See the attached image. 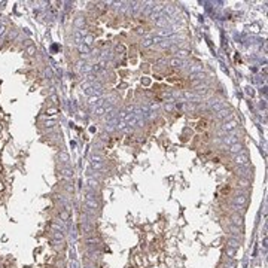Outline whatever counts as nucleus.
<instances>
[{"mask_svg":"<svg viewBox=\"0 0 268 268\" xmlns=\"http://www.w3.org/2000/svg\"><path fill=\"white\" fill-rule=\"evenodd\" d=\"M85 17H82V15H79L75 18V21H73V27L76 29V30H83V27H85Z\"/></svg>","mask_w":268,"mask_h":268,"instance_id":"8","label":"nucleus"},{"mask_svg":"<svg viewBox=\"0 0 268 268\" xmlns=\"http://www.w3.org/2000/svg\"><path fill=\"white\" fill-rule=\"evenodd\" d=\"M86 36V32L85 30H73V33H72V39H73V42H75V45H80V43H83V38Z\"/></svg>","mask_w":268,"mask_h":268,"instance_id":"4","label":"nucleus"},{"mask_svg":"<svg viewBox=\"0 0 268 268\" xmlns=\"http://www.w3.org/2000/svg\"><path fill=\"white\" fill-rule=\"evenodd\" d=\"M234 203H235L237 206H240V207H244V206L247 204V197H246L244 194H237L235 198H234Z\"/></svg>","mask_w":268,"mask_h":268,"instance_id":"9","label":"nucleus"},{"mask_svg":"<svg viewBox=\"0 0 268 268\" xmlns=\"http://www.w3.org/2000/svg\"><path fill=\"white\" fill-rule=\"evenodd\" d=\"M183 95H185V98H188V100H198V98H200L198 95L192 94V92H189V91H185V92H183Z\"/></svg>","mask_w":268,"mask_h":268,"instance_id":"30","label":"nucleus"},{"mask_svg":"<svg viewBox=\"0 0 268 268\" xmlns=\"http://www.w3.org/2000/svg\"><path fill=\"white\" fill-rule=\"evenodd\" d=\"M158 45H159V48H164V49H165V48H170V46H171V42H170L168 39H162Z\"/></svg>","mask_w":268,"mask_h":268,"instance_id":"28","label":"nucleus"},{"mask_svg":"<svg viewBox=\"0 0 268 268\" xmlns=\"http://www.w3.org/2000/svg\"><path fill=\"white\" fill-rule=\"evenodd\" d=\"M36 52H38V49H36L35 45H29V46L26 48V54H27V55H35Z\"/></svg>","mask_w":268,"mask_h":268,"instance_id":"25","label":"nucleus"},{"mask_svg":"<svg viewBox=\"0 0 268 268\" xmlns=\"http://www.w3.org/2000/svg\"><path fill=\"white\" fill-rule=\"evenodd\" d=\"M92 42H94V36H92V35H86V36L83 38V45H86V46H89V48H91Z\"/></svg>","mask_w":268,"mask_h":268,"instance_id":"24","label":"nucleus"},{"mask_svg":"<svg viewBox=\"0 0 268 268\" xmlns=\"http://www.w3.org/2000/svg\"><path fill=\"white\" fill-rule=\"evenodd\" d=\"M58 161H60L61 164H66V165H67V164H69V161H70L69 153L64 152V151H63V152H60V153H58Z\"/></svg>","mask_w":268,"mask_h":268,"instance_id":"14","label":"nucleus"},{"mask_svg":"<svg viewBox=\"0 0 268 268\" xmlns=\"http://www.w3.org/2000/svg\"><path fill=\"white\" fill-rule=\"evenodd\" d=\"M168 64H170L171 67H185L188 63H186V60H182V58L174 57V58H171V60L168 61Z\"/></svg>","mask_w":268,"mask_h":268,"instance_id":"7","label":"nucleus"},{"mask_svg":"<svg viewBox=\"0 0 268 268\" xmlns=\"http://www.w3.org/2000/svg\"><path fill=\"white\" fill-rule=\"evenodd\" d=\"M232 161H234V164L238 165V167H246V165H249V161H250V159H249L247 153L243 151V152H240L238 155H234V159H232Z\"/></svg>","mask_w":268,"mask_h":268,"instance_id":"1","label":"nucleus"},{"mask_svg":"<svg viewBox=\"0 0 268 268\" xmlns=\"http://www.w3.org/2000/svg\"><path fill=\"white\" fill-rule=\"evenodd\" d=\"M235 253H237V249H232L230 246H227V249H225V255L228 256V259H234L235 258Z\"/></svg>","mask_w":268,"mask_h":268,"instance_id":"20","label":"nucleus"},{"mask_svg":"<svg viewBox=\"0 0 268 268\" xmlns=\"http://www.w3.org/2000/svg\"><path fill=\"white\" fill-rule=\"evenodd\" d=\"M92 113L95 116H103L106 113V106H98V107H92Z\"/></svg>","mask_w":268,"mask_h":268,"instance_id":"18","label":"nucleus"},{"mask_svg":"<svg viewBox=\"0 0 268 268\" xmlns=\"http://www.w3.org/2000/svg\"><path fill=\"white\" fill-rule=\"evenodd\" d=\"M152 38H146V39H143V40H142V43H140V45H142V48H151V46H152Z\"/></svg>","mask_w":268,"mask_h":268,"instance_id":"26","label":"nucleus"},{"mask_svg":"<svg viewBox=\"0 0 268 268\" xmlns=\"http://www.w3.org/2000/svg\"><path fill=\"white\" fill-rule=\"evenodd\" d=\"M5 33H6V27L3 24H0V36H3Z\"/></svg>","mask_w":268,"mask_h":268,"instance_id":"37","label":"nucleus"},{"mask_svg":"<svg viewBox=\"0 0 268 268\" xmlns=\"http://www.w3.org/2000/svg\"><path fill=\"white\" fill-rule=\"evenodd\" d=\"M60 173H61L63 176H66V177H72V176H73V168H70V167H61V168H60Z\"/></svg>","mask_w":268,"mask_h":268,"instance_id":"17","label":"nucleus"},{"mask_svg":"<svg viewBox=\"0 0 268 268\" xmlns=\"http://www.w3.org/2000/svg\"><path fill=\"white\" fill-rule=\"evenodd\" d=\"M91 161H94V162H104V158L101 155H98V153H92L91 155Z\"/></svg>","mask_w":268,"mask_h":268,"instance_id":"27","label":"nucleus"},{"mask_svg":"<svg viewBox=\"0 0 268 268\" xmlns=\"http://www.w3.org/2000/svg\"><path fill=\"white\" fill-rule=\"evenodd\" d=\"M240 238H235V237H230L228 240H227V246H230L232 249H238L240 247Z\"/></svg>","mask_w":268,"mask_h":268,"instance_id":"12","label":"nucleus"},{"mask_svg":"<svg viewBox=\"0 0 268 268\" xmlns=\"http://www.w3.org/2000/svg\"><path fill=\"white\" fill-rule=\"evenodd\" d=\"M54 238L55 240H64V232L63 231H55L54 232Z\"/></svg>","mask_w":268,"mask_h":268,"instance_id":"31","label":"nucleus"},{"mask_svg":"<svg viewBox=\"0 0 268 268\" xmlns=\"http://www.w3.org/2000/svg\"><path fill=\"white\" fill-rule=\"evenodd\" d=\"M91 168L92 170H104V162H94V161H91Z\"/></svg>","mask_w":268,"mask_h":268,"instance_id":"23","label":"nucleus"},{"mask_svg":"<svg viewBox=\"0 0 268 268\" xmlns=\"http://www.w3.org/2000/svg\"><path fill=\"white\" fill-rule=\"evenodd\" d=\"M225 268H235V261L234 259H228L227 264H225Z\"/></svg>","mask_w":268,"mask_h":268,"instance_id":"36","label":"nucleus"},{"mask_svg":"<svg viewBox=\"0 0 268 268\" xmlns=\"http://www.w3.org/2000/svg\"><path fill=\"white\" fill-rule=\"evenodd\" d=\"M85 207L88 209V210H91V212H98V209H100V204H98V201L95 200V198H85Z\"/></svg>","mask_w":268,"mask_h":268,"instance_id":"5","label":"nucleus"},{"mask_svg":"<svg viewBox=\"0 0 268 268\" xmlns=\"http://www.w3.org/2000/svg\"><path fill=\"white\" fill-rule=\"evenodd\" d=\"M122 51H124V46H119V45H118V46H116V52H122Z\"/></svg>","mask_w":268,"mask_h":268,"instance_id":"40","label":"nucleus"},{"mask_svg":"<svg viewBox=\"0 0 268 268\" xmlns=\"http://www.w3.org/2000/svg\"><path fill=\"white\" fill-rule=\"evenodd\" d=\"M177 58H182V60H185L188 55H189V51H186V49H177Z\"/></svg>","mask_w":268,"mask_h":268,"instance_id":"22","label":"nucleus"},{"mask_svg":"<svg viewBox=\"0 0 268 268\" xmlns=\"http://www.w3.org/2000/svg\"><path fill=\"white\" fill-rule=\"evenodd\" d=\"M201 72H203V66H201L200 63H195V64H192L191 67H189V73H191V75L201 73Z\"/></svg>","mask_w":268,"mask_h":268,"instance_id":"15","label":"nucleus"},{"mask_svg":"<svg viewBox=\"0 0 268 268\" xmlns=\"http://www.w3.org/2000/svg\"><path fill=\"white\" fill-rule=\"evenodd\" d=\"M55 125H57V122H55L54 119H51V121H46V122H45V127H46V128H52V127H55Z\"/></svg>","mask_w":268,"mask_h":268,"instance_id":"34","label":"nucleus"},{"mask_svg":"<svg viewBox=\"0 0 268 268\" xmlns=\"http://www.w3.org/2000/svg\"><path fill=\"white\" fill-rule=\"evenodd\" d=\"M244 151V146L240 143V142H237V143H234V145H231L230 146V149H228V152L231 153V155H238L240 152H243Z\"/></svg>","mask_w":268,"mask_h":268,"instance_id":"6","label":"nucleus"},{"mask_svg":"<svg viewBox=\"0 0 268 268\" xmlns=\"http://www.w3.org/2000/svg\"><path fill=\"white\" fill-rule=\"evenodd\" d=\"M164 109H165L167 112H171V110L174 109V106H173V101H168V103H165V104H164Z\"/></svg>","mask_w":268,"mask_h":268,"instance_id":"33","label":"nucleus"},{"mask_svg":"<svg viewBox=\"0 0 268 268\" xmlns=\"http://www.w3.org/2000/svg\"><path fill=\"white\" fill-rule=\"evenodd\" d=\"M100 256H101V253H100V252H95V250H89V252H88V258H89L91 261H94V262H95V261H98V259H100Z\"/></svg>","mask_w":268,"mask_h":268,"instance_id":"19","label":"nucleus"},{"mask_svg":"<svg viewBox=\"0 0 268 268\" xmlns=\"http://www.w3.org/2000/svg\"><path fill=\"white\" fill-rule=\"evenodd\" d=\"M85 243H86V244H95V246H97L100 241H98L97 238H86V240H85Z\"/></svg>","mask_w":268,"mask_h":268,"instance_id":"35","label":"nucleus"},{"mask_svg":"<svg viewBox=\"0 0 268 268\" xmlns=\"http://www.w3.org/2000/svg\"><path fill=\"white\" fill-rule=\"evenodd\" d=\"M45 73H46V76H48V77H51V70H48V69H46V72H45Z\"/></svg>","mask_w":268,"mask_h":268,"instance_id":"41","label":"nucleus"},{"mask_svg":"<svg viewBox=\"0 0 268 268\" xmlns=\"http://www.w3.org/2000/svg\"><path fill=\"white\" fill-rule=\"evenodd\" d=\"M238 185H240V188H249V186H250V180H247V179H240V180H238Z\"/></svg>","mask_w":268,"mask_h":268,"instance_id":"29","label":"nucleus"},{"mask_svg":"<svg viewBox=\"0 0 268 268\" xmlns=\"http://www.w3.org/2000/svg\"><path fill=\"white\" fill-rule=\"evenodd\" d=\"M66 189H67L69 192H73V186H70V185L67 183V185H66Z\"/></svg>","mask_w":268,"mask_h":268,"instance_id":"39","label":"nucleus"},{"mask_svg":"<svg viewBox=\"0 0 268 268\" xmlns=\"http://www.w3.org/2000/svg\"><path fill=\"white\" fill-rule=\"evenodd\" d=\"M216 118L221 119V121H231L232 119V110L230 107H224L222 110L216 112Z\"/></svg>","mask_w":268,"mask_h":268,"instance_id":"3","label":"nucleus"},{"mask_svg":"<svg viewBox=\"0 0 268 268\" xmlns=\"http://www.w3.org/2000/svg\"><path fill=\"white\" fill-rule=\"evenodd\" d=\"M80 230H82V232H85V234H91L92 230H94V227H92L91 224H88V222H82V224H80Z\"/></svg>","mask_w":268,"mask_h":268,"instance_id":"16","label":"nucleus"},{"mask_svg":"<svg viewBox=\"0 0 268 268\" xmlns=\"http://www.w3.org/2000/svg\"><path fill=\"white\" fill-rule=\"evenodd\" d=\"M55 112H57V109H55V107H51V109L48 110V113H49V115H54Z\"/></svg>","mask_w":268,"mask_h":268,"instance_id":"38","label":"nucleus"},{"mask_svg":"<svg viewBox=\"0 0 268 268\" xmlns=\"http://www.w3.org/2000/svg\"><path fill=\"white\" fill-rule=\"evenodd\" d=\"M60 219H61V221H64V222H66V221H69V210L61 212V213H60Z\"/></svg>","mask_w":268,"mask_h":268,"instance_id":"32","label":"nucleus"},{"mask_svg":"<svg viewBox=\"0 0 268 268\" xmlns=\"http://www.w3.org/2000/svg\"><path fill=\"white\" fill-rule=\"evenodd\" d=\"M230 231L235 238H238V235H241V228H238L235 225H230Z\"/></svg>","mask_w":268,"mask_h":268,"instance_id":"21","label":"nucleus"},{"mask_svg":"<svg viewBox=\"0 0 268 268\" xmlns=\"http://www.w3.org/2000/svg\"><path fill=\"white\" fill-rule=\"evenodd\" d=\"M85 268H95V265H86Z\"/></svg>","mask_w":268,"mask_h":268,"instance_id":"42","label":"nucleus"},{"mask_svg":"<svg viewBox=\"0 0 268 268\" xmlns=\"http://www.w3.org/2000/svg\"><path fill=\"white\" fill-rule=\"evenodd\" d=\"M0 189H3V185H2V183H0Z\"/></svg>","mask_w":268,"mask_h":268,"instance_id":"43","label":"nucleus"},{"mask_svg":"<svg viewBox=\"0 0 268 268\" xmlns=\"http://www.w3.org/2000/svg\"><path fill=\"white\" fill-rule=\"evenodd\" d=\"M77 49H79V52H80L82 57H88V55L91 54V48L86 46V45H83V43H80V45L77 46Z\"/></svg>","mask_w":268,"mask_h":268,"instance_id":"13","label":"nucleus"},{"mask_svg":"<svg viewBox=\"0 0 268 268\" xmlns=\"http://www.w3.org/2000/svg\"><path fill=\"white\" fill-rule=\"evenodd\" d=\"M88 186H89V191L95 192L100 189V180H97V179H94V177H89L88 179Z\"/></svg>","mask_w":268,"mask_h":268,"instance_id":"11","label":"nucleus"},{"mask_svg":"<svg viewBox=\"0 0 268 268\" xmlns=\"http://www.w3.org/2000/svg\"><path fill=\"white\" fill-rule=\"evenodd\" d=\"M237 127H238V122H237V121H234V119H231V121H225V122L222 124V127H221V133L228 134V133H231V131H234Z\"/></svg>","mask_w":268,"mask_h":268,"instance_id":"2","label":"nucleus"},{"mask_svg":"<svg viewBox=\"0 0 268 268\" xmlns=\"http://www.w3.org/2000/svg\"><path fill=\"white\" fill-rule=\"evenodd\" d=\"M231 221H232V225H235V227H241L243 225V215H240V213H232V216H231Z\"/></svg>","mask_w":268,"mask_h":268,"instance_id":"10","label":"nucleus"}]
</instances>
